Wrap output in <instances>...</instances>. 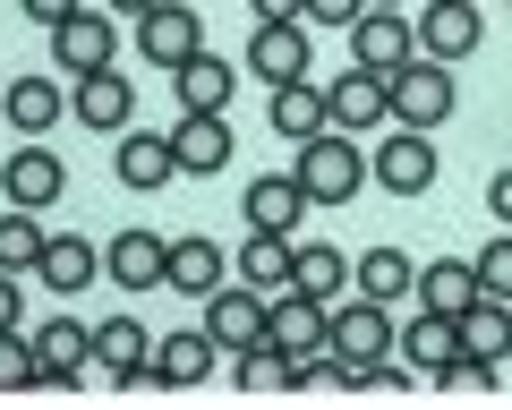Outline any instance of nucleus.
Listing matches in <instances>:
<instances>
[{
    "label": "nucleus",
    "instance_id": "nucleus-21",
    "mask_svg": "<svg viewBox=\"0 0 512 410\" xmlns=\"http://www.w3.org/2000/svg\"><path fill=\"white\" fill-rule=\"evenodd\" d=\"M171 154H180L188 180H214V171H231V120H222V112H180Z\"/></svg>",
    "mask_w": 512,
    "mask_h": 410
},
{
    "label": "nucleus",
    "instance_id": "nucleus-1",
    "mask_svg": "<svg viewBox=\"0 0 512 410\" xmlns=\"http://www.w3.org/2000/svg\"><path fill=\"white\" fill-rule=\"evenodd\" d=\"M299 188H308L316 205H350L367 188V154H359V137L350 129H325V137H308V146H299Z\"/></svg>",
    "mask_w": 512,
    "mask_h": 410
},
{
    "label": "nucleus",
    "instance_id": "nucleus-38",
    "mask_svg": "<svg viewBox=\"0 0 512 410\" xmlns=\"http://www.w3.org/2000/svg\"><path fill=\"white\" fill-rule=\"evenodd\" d=\"M77 9H86V0H18V18H26V26H69Z\"/></svg>",
    "mask_w": 512,
    "mask_h": 410
},
{
    "label": "nucleus",
    "instance_id": "nucleus-33",
    "mask_svg": "<svg viewBox=\"0 0 512 410\" xmlns=\"http://www.w3.org/2000/svg\"><path fill=\"white\" fill-rule=\"evenodd\" d=\"M35 376H43V351L9 325V334H0V393H35Z\"/></svg>",
    "mask_w": 512,
    "mask_h": 410
},
{
    "label": "nucleus",
    "instance_id": "nucleus-12",
    "mask_svg": "<svg viewBox=\"0 0 512 410\" xmlns=\"http://www.w3.org/2000/svg\"><path fill=\"white\" fill-rule=\"evenodd\" d=\"M137 52H146L154 69H180L188 52H205V18L188 0H154L146 18H137Z\"/></svg>",
    "mask_w": 512,
    "mask_h": 410
},
{
    "label": "nucleus",
    "instance_id": "nucleus-31",
    "mask_svg": "<svg viewBox=\"0 0 512 410\" xmlns=\"http://www.w3.org/2000/svg\"><path fill=\"white\" fill-rule=\"evenodd\" d=\"M291 291L342 299V291H350V257H342V248H325V240H308V248H299V265H291Z\"/></svg>",
    "mask_w": 512,
    "mask_h": 410
},
{
    "label": "nucleus",
    "instance_id": "nucleus-25",
    "mask_svg": "<svg viewBox=\"0 0 512 410\" xmlns=\"http://www.w3.org/2000/svg\"><path fill=\"white\" fill-rule=\"evenodd\" d=\"M231 282V257H222V240H205V231H188V240H171V291L205 299Z\"/></svg>",
    "mask_w": 512,
    "mask_h": 410
},
{
    "label": "nucleus",
    "instance_id": "nucleus-39",
    "mask_svg": "<svg viewBox=\"0 0 512 410\" xmlns=\"http://www.w3.org/2000/svg\"><path fill=\"white\" fill-rule=\"evenodd\" d=\"M367 0H308V26H350Z\"/></svg>",
    "mask_w": 512,
    "mask_h": 410
},
{
    "label": "nucleus",
    "instance_id": "nucleus-14",
    "mask_svg": "<svg viewBox=\"0 0 512 410\" xmlns=\"http://www.w3.org/2000/svg\"><path fill=\"white\" fill-rule=\"evenodd\" d=\"M325 103H333V129H350V137H376V120H393V86H384V69H342L325 86Z\"/></svg>",
    "mask_w": 512,
    "mask_h": 410
},
{
    "label": "nucleus",
    "instance_id": "nucleus-35",
    "mask_svg": "<svg viewBox=\"0 0 512 410\" xmlns=\"http://www.w3.org/2000/svg\"><path fill=\"white\" fill-rule=\"evenodd\" d=\"M231 376H239V393L282 385V351H274V342H256V351H231Z\"/></svg>",
    "mask_w": 512,
    "mask_h": 410
},
{
    "label": "nucleus",
    "instance_id": "nucleus-8",
    "mask_svg": "<svg viewBox=\"0 0 512 410\" xmlns=\"http://www.w3.org/2000/svg\"><path fill=\"white\" fill-rule=\"evenodd\" d=\"M487 43V18H478V0H419V52L461 69V60Z\"/></svg>",
    "mask_w": 512,
    "mask_h": 410
},
{
    "label": "nucleus",
    "instance_id": "nucleus-15",
    "mask_svg": "<svg viewBox=\"0 0 512 410\" xmlns=\"http://www.w3.org/2000/svg\"><path fill=\"white\" fill-rule=\"evenodd\" d=\"M69 112L86 120L94 137H120L128 120H137V86H128L120 69H86V77L69 86Z\"/></svg>",
    "mask_w": 512,
    "mask_h": 410
},
{
    "label": "nucleus",
    "instance_id": "nucleus-34",
    "mask_svg": "<svg viewBox=\"0 0 512 410\" xmlns=\"http://www.w3.org/2000/svg\"><path fill=\"white\" fill-rule=\"evenodd\" d=\"M495 376H504L495 359H478V351H453V359H444L436 376H427V385H444V393H487Z\"/></svg>",
    "mask_w": 512,
    "mask_h": 410
},
{
    "label": "nucleus",
    "instance_id": "nucleus-19",
    "mask_svg": "<svg viewBox=\"0 0 512 410\" xmlns=\"http://www.w3.org/2000/svg\"><path fill=\"white\" fill-rule=\"evenodd\" d=\"M111 171H120V188H171V171H180V154H171V129H120V146H111Z\"/></svg>",
    "mask_w": 512,
    "mask_h": 410
},
{
    "label": "nucleus",
    "instance_id": "nucleus-23",
    "mask_svg": "<svg viewBox=\"0 0 512 410\" xmlns=\"http://www.w3.org/2000/svg\"><path fill=\"white\" fill-rule=\"evenodd\" d=\"M308 188H299V171H256L248 180V231H299V214H308Z\"/></svg>",
    "mask_w": 512,
    "mask_h": 410
},
{
    "label": "nucleus",
    "instance_id": "nucleus-27",
    "mask_svg": "<svg viewBox=\"0 0 512 410\" xmlns=\"http://www.w3.org/2000/svg\"><path fill=\"white\" fill-rule=\"evenodd\" d=\"M453 351H461V317H444V308H419V317L402 325V359H410L419 376H436Z\"/></svg>",
    "mask_w": 512,
    "mask_h": 410
},
{
    "label": "nucleus",
    "instance_id": "nucleus-5",
    "mask_svg": "<svg viewBox=\"0 0 512 410\" xmlns=\"http://www.w3.org/2000/svg\"><path fill=\"white\" fill-rule=\"evenodd\" d=\"M265 342L282 359H316L333 351V299H308V291H274V317H265Z\"/></svg>",
    "mask_w": 512,
    "mask_h": 410
},
{
    "label": "nucleus",
    "instance_id": "nucleus-42",
    "mask_svg": "<svg viewBox=\"0 0 512 410\" xmlns=\"http://www.w3.org/2000/svg\"><path fill=\"white\" fill-rule=\"evenodd\" d=\"M256 18H308V0H248Z\"/></svg>",
    "mask_w": 512,
    "mask_h": 410
},
{
    "label": "nucleus",
    "instance_id": "nucleus-28",
    "mask_svg": "<svg viewBox=\"0 0 512 410\" xmlns=\"http://www.w3.org/2000/svg\"><path fill=\"white\" fill-rule=\"evenodd\" d=\"M350 282H359V299H384V308H393V299L419 291V265H410L402 248H384V240H376L359 265H350Z\"/></svg>",
    "mask_w": 512,
    "mask_h": 410
},
{
    "label": "nucleus",
    "instance_id": "nucleus-30",
    "mask_svg": "<svg viewBox=\"0 0 512 410\" xmlns=\"http://www.w3.org/2000/svg\"><path fill=\"white\" fill-rule=\"evenodd\" d=\"M419 299L427 308H444V317H461L478 299V257H436V265H419Z\"/></svg>",
    "mask_w": 512,
    "mask_h": 410
},
{
    "label": "nucleus",
    "instance_id": "nucleus-29",
    "mask_svg": "<svg viewBox=\"0 0 512 410\" xmlns=\"http://www.w3.org/2000/svg\"><path fill=\"white\" fill-rule=\"evenodd\" d=\"M461 351L495 359V368L512 359V308H504V299H487V291H478L470 308H461Z\"/></svg>",
    "mask_w": 512,
    "mask_h": 410
},
{
    "label": "nucleus",
    "instance_id": "nucleus-24",
    "mask_svg": "<svg viewBox=\"0 0 512 410\" xmlns=\"http://www.w3.org/2000/svg\"><path fill=\"white\" fill-rule=\"evenodd\" d=\"M60 112H69V86H60V77H18V86L0 94V120H9L18 137H43Z\"/></svg>",
    "mask_w": 512,
    "mask_h": 410
},
{
    "label": "nucleus",
    "instance_id": "nucleus-37",
    "mask_svg": "<svg viewBox=\"0 0 512 410\" xmlns=\"http://www.w3.org/2000/svg\"><path fill=\"white\" fill-rule=\"evenodd\" d=\"M410 385H419V368H410L402 351H393V359H376V368L359 376V393H410Z\"/></svg>",
    "mask_w": 512,
    "mask_h": 410
},
{
    "label": "nucleus",
    "instance_id": "nucleus-32",
    "mask_svg": "<svg viewBox=\"0 0 512 410\" xmlns=\"http://www.w3.org/2000/svg\"><path fill=\"white\" fill-rule=\"evenodd\" d=\"M43 240H52V231L35 223V205H9V214H0V265H9V274H35Z\"/></svg>",
    "mask_w": 512,
    "mask_h": 410
},
{
    "label": "nucleus",
    "instance_id": "nucleus-36",
    "mask_svg": "<svg viewBox=\"0 0 512 410\" xmlns=\"http://www.w3.org/2000/svg\"><path fill=\"white\" fill-rule=\"evenodd\" d=\"M478 291H487V299H504V308H512V231H504V240H487V248H478Z\"/></svg>",
    "mask_w": 512,
    "mask_h": 410
},
{
    "label": "nucleus",
    "instance_id": "nucleus-9",
    "mask_svg": "<svg viewBox=\"0 0 512 410\" xmlns=\"http://www.w3.org/2000/svg\"><path fill=\"white\" fill-rule=\"evenodd\" d=\"M265 317H274V299L256 291V282H222V291H205V334H214L222 351H256V342H265Z\"/></svg>",
    "mask_w": 512,
    "mask_h": 410
},
{
    "label": "nucleus",
    "instance_id": "nucleus-3",
    "mask_svg": "<svg viewBox=\"0 0 512 410\" xmlns=\"http://www.w3.org/2000/svg\"><path fill=\"white\" fill-rule=\"evenodd\" d=\"M384 86H393V120H402V129H444V120H453V69H444V60H402V69L384 77Z\"/></svg>",
    "mask_w": 512,
    "mask_h": 410
},
{
    "label": "nucleus",
    "instance_id": "nucleus-11",
    "mask_svg": "<svg viewBox=\"0 0 512 410\" xmlns=\"http://www.w3.org/2000/svg\"><path fill=\"white\" fill-rule=\"evenodd\" d=\"M350 60L393 77L402 60H419V26H410L402 9H359V18H350Z\"/></svg>",
    "mask_w": 512,
    "mask_h": 410
},
{
    "label": "nucleus",
    "instance_id": "nucleus-13",
    "mask_svg": "<svg viewBox=\"0 0 512 410\" xmlns=\"http://www.w3.org/2000/svg\"><path fill=\"white\" fill-rule=\"evenodd\" d=\"M376 188H393V197H419V188H436V129H402V137H376Z\"/></svg>",
    "mask_w": 512,
    "mask_h": 410
},
{
    "label": "nucleus",
    "instance_id": "nucleus-6",
    "mask_svg": "<svg viewBox=\"0 0 512 410\" xmlns=\"http://www.w3.org/2000/svg\"><path fill=\"white\" fill-rule=\"evenodd\" d=\"M103 274L120 282V291H163V282H171V240L146 231V223L111 231V240H103Z\"/></svg>",
    "mask_w": 512,
    "mask_h": 410
},
{
    "label": "nucleus",
    "instance_id": "nucleus-2",
    "mask_svg": "<svg viewBox=\"0 0 512 410\" xmlns=\"http://www.w3.org/2000/svg\"><path fill=\"white\" fill-rule=\"evenodd\" d=\"M402 351V325H393V308L384 299H350V308H333V359L350 368V385H359L376 359Z\"/></svg>",
    "mask_w": 512,
    "mask_h": 410
},
{
    "label": "nucleus",
    "instance_id": "nucleus-10",
    "mask_svg": "<svg viewBox=\"0 0 512 410\" xmlns=\"http://www.w3.org/2000/svg\"><path fill=\"white\" fill-rule=\"evenodd\" d=\"M52 60H60L69 77L111 69V60H120V26H111V9H103V0H86V9H77L69 26H52Z\"/></svg>",
    "mask_w": 512,
    "mask_h": 410
},
{
    "label": "nucleus",
    "instance_id": "nucleus-20",
    "mask_svg": "<svg viewBox=\"0 0 512 410\" xmlns=\"http://www.w3.org/2000/svg\"><path fill=\"white\" fill-rule=\"evenodd\" d=\"M265 120H274V137L308 146V137H325V129H333V103H325V86L291 77V86H265Z\"/></svg>",
    "mask_w": 512,
    "mask_h": 410
},
{
    "label": "nucleus",
    "instance_id": "nucleus-41",
    "mask_svg": "<svg viewBox=\"0 0 512 410\" xmlns=\"http://www.w3.org/2000/svg\"><path fill=\"white\" fill-rule=\"evenodd\" d=\"M487 214L512 231V171H495V180H487Z\"/></svg>",
    "mask_w": 512,
    "mask_h": 410
},
{
    "label": "nucleus",
    "instance_id": "nucleus-17",
    "mask_svg": "<svg viewBox=\"0 0 512 410\" xmlns=\"http://www.w3.org/2000/svg\"><path fill=\"white\" fill-rule=\"evenodd\" d=\"M239 60L222 52H188L180 69H171V94H180V112H231V94H239Z\"/></svg>",
    "mask_w": 512,
    "mask_h": 410
},
{
    "label": "nucleus",
    "instance_id": "nucleus-7",
    "mask_svg": "<svg viewBox=\"0 0 512 410\" xmlns=\"http://www.w3.org/2000/svg\"><path fill=\"white\" fill-rule=\"evenodd\" d=\"M146 368H154V334L137 317H103L94 325V376H103L111 393H137Z\"/></svg>",
    "mask_w": 512,
    "mask_h": 410
},
{
    "label": "nucleus",
    "instance_id": "nucleus-4",
    "mask_svg": "<svg viewBox=\"0 0 512 410\" xmlns=\"http://www.w3.org/2000/svg\"><path fill=\"white\" fill-rule=\"evenodd\" d=\"M239 69L256 77V86H291V77L316 69V43H308V18H256L248 35V60Z\"/></svg>",
    "mask_w": 512,
    "mask_h": 410
},
{
    "label": "nucleus",
    "instance_id": "nucleus-43",
    "mask_svg": "<svg viewBox=\"0 0 512 410\" xmlns=\"http://www.w3.org/2000/svg\"><path fill=\"white\" fill-rule=\"evenodd\" d=\"M103 9H111V18H146L154 0H103Z\"/></svg>",
    "mask_w": 512,
    "mask_h": 410
},
{
    "label": "nucleus",
    "instance_id": "nucleus-40",
    "mask_svg": "<svg viewBox=\"0 0 512 410\" xmlns=\"http://www.w3.org/2000/svg\"><path fill=\"white\" fill-rule=\"evenodd\" d=\"M26 317V291H18V274H9V265H0V334H9V325Z\"/></svg>",
    "mask_w": 512,
    "mask_h": 410
},
{
    "label": "nucleus",
    "instance_id": "nucleus-44",
    "mask_svg": "<svg viewBox=\"0 0 512 410\" xmlns=\"http://www.w3.org/2000/svg\"><path fill=\"white\" fill-rule=\"evenodd\" d=\"M367 9H402V0H367Z\"/></svg>",
    "mask_w": 512,
    "mask_h": 410
},
{
    "label": "nucleus",
    "instance_id": "nucleus-22",
    "mask_svg": "<svg viewBox=\"0 0 512 410\" xmlns=\"http://www.w3.org/2000/svg\"><path fill=\"white\" fill-rule=\"evenodd\" d=\"M35 282H43V291H60V299H77L86 282H103V248H94V240H77V231H52V240H43Z\"/></svg>",
    "mask_w": 512,
    "mask_h": 410
},
{
    "label": "nucleus",
    "instance_id": "nucleus-16",
    "mask_svg": "<svg viewBox=\"0 0 512 410\" xmlns=\"http://www.w3.org/2000/svg\"><path fill=\"white\" fill-rule=\"evenodd\" d=\"M214 351H222V342L205 334V325H188V334H154V368H146V385H163V393L205 385V376H214Z\"/></svg>",
    "mask_w": 512,
    "mask_h": 410
},
{
    "label": "nucleus",
    "instance_id": "nucleus-18",
    "mask_svg": "<svg viewBox=\"0 0 512 410\" xmlns=\"http://www.w3.org/2000/svg\"><path fill=\"white\" fill-rule=\"evenodd\" d=\"M60 188H69V163H60L52 146H35V137H26V146L9 154V171H0V197H9V205H35V214H43V205H60Z\"/></svg>",
    "mask_w": 512,
    "mask_h": 410
},
{
    "label": "nucleus",
    "instance_id": "nucleus-26",
    "mask_svg": "<svg viewBox=\"0 0 512 410\" xmlns=\"http://www.w3.org/2000/svg\"><path fill=\"white\" fill-rule=\"evenodd\" d=\"M291 265H299L291 231H248V248H239V282H256V291L274 299V291H291Z\"/></svg>",
    "mask_w": 512,
    "mask_h": 410
}]
</instances>
